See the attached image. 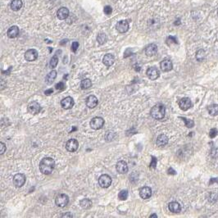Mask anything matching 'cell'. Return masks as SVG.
<instances>
[{
  "label": "cell",
  "mask_w": 218,
  "mask_h": 218,
  "mask_svg": "<svg viewBox=\"0 0 218 218\" xmlns=\"http://www.w3.org/2000/svg\"><path fill=\"white\" fill-rule=\"evenodd\" d=\"M55 167V161L52 158H45L39 163V171L42 174L49 175Z\"/></svg>",
  "instance_id": "obj_1"
},
{
  "label": "cell",
  "mask_w": 218,
  "mask_h": 218,
  "mask_svg": "<svg viewBox=\"0 0 218 218\" xmlns=\"http://www.w3.org/2000/svg\"><path fill=\"white\" fill-rule=\"evenodd\" d=\"M150 114L154 119L161 120L165 117L166 108L162 104H157L152 108L150 111Z\"/></svg>",
  "instance_id": "obj_2"
},
{
  "label": "cell",
  "mask_w": 218,
  "mask_h": 218,
  "mask_svg": "<svg viewBox=\"0 0 218 218\" xmlns=\"http://www.w3.org/2000/svg\"><path fill=\"white\" fill-rule=\"evenodd\" d=\"M104 125V120L100 117H94L90 121V127L94 130H99L101 129Z\"/></svg>",
  "instance_id": "obj_3"
},
{
  "label": "cell",
  "mask_w": 218,
  "mask_h": 218,
  "mask_svg": "<svg viewBox=\"0 0 218 218\" xmlns=\"http://www.w3.org/2000/svg\"><path fill=\"white\" fill-rule=\"evenodd\" d=\"M99 185L102 188H108L112 185V178L108 175H102L99 178Z\"/></svg>",
  "instance_id": "obj_4"
},
{
  "label": "cell",
  "mask_w": 218,
  "mask_h": 218,
  "mask_svg": "<svg viewBox=\"0 0 218 218\" xmlns=\"http://www.w3.org/2000/svg\"><path fill=\"white\" fill-rule=\"evenodd\" d=\"M56 205L60 207H63L67 206L69 202V198L67 194H59L56 198L55 200Z\"/></svg>",
  "instance_id": "obj_5"
},
{
  "label": "cell",
  "mask_w": 218,
  "mask_h": 218,
  "mask_svg": "<svg viewBox=\"0 0 218 218\" xmlns=\"http://www.w3.org/2000/svg\"><path fill=\"white\" fill-rule=\"evenodd\" d=\"M25 183V176L24 174H16L13 177V184L14 185L17 187V188H20L21 186L24 185V184Z\"/></svg>",
  "instance_id": "obj_6"
},
{
  "label": "cell",
  "mask_w": 218,
  "mask_h": 218,
  "mask_svg": "<svg viewBox=\"0 0 218 218\" xmlns=\"http://www.w3.org/2000/svg\"><path fill=\"white\" fill-rule=\"evenodd\" d=\"M117 31L121 34H124V33L127 32L129 30V22L126 20H122L117 22Z\"/></svg>",
  "instance_id": "obj_7"
},
{
  "label": "cell",
  "mask_w": 218,
  "mask_h": 218,
  "mask_svg": "<svg viewBox=\"0 0 218 218\" xmlns=\"http://www.w3.org/2000/svg\"><path fill=\"white\" fill-rule=\"evenodd\" d=\"M78 141H77L76 139H71V140H69L67 142V144H66V149H67V150L69 152H71V153L76 152V150L78 149Z\"/></svg>",
  "instance_id": "obj_8"
},
{
  "label": "cell",
  "mask_w": 218,
  "mask_h": 218,
  "mask_svg": "<svg viewBox=\"0 0 218 218\" xmlns=\"http://www.w3.org/2000/svg\"><path fill=\"white\" fill-rule=\"evenodd\" d=\"M40 110H41V107L39 105V103L36 101L31 102V103L29 104V106H28V112H29L30 114H38V113L40 112Z\"/></svg>",
  "instance_id": "obj_9"
},
{
  "label": "cell",
  "mask_w": 218,
  "mask_h": 218,
  "mask_svg": "<svg viewBox=\"0 0 218 218\" xmlns=\"http://www.w3.org/2000/svg\"><path fill=\"white\" fill-rule=\"evenodd\" d=\"M146 74H147L148 77L152 80H157V79L159 77V76H160V72H159V71L156 68V67H149V68L147 70V71H146Z\"/></svg>",
  "instance_id": "obj_10"
},
{
  "label": "cell",
  "mask_w": 218,
  "mask_h": 218,
  "mask_svg": "<svg viewBox=\"0 0 218 218\" xmlns=\"http://www.w3.org/2000/svg\"><path fill=\"white\" fill-rule=\"evenodd\" d=\"M180 108L183 111H187L192 107L191 100L189 98H183L179 101Z\"/></svg>",
  "instance_id": "obj_11"
},
{
  "label": "cell",
  "mask_w": 218,
  "mask_h": 218,
  "mask_svg": "<svg viewBox=\"0 0 218 218\" xmlns=\"http://www.w3.org/2000/svg\"><path fill=\"white\" fill-rule=\"evenodd\" d=\"M38 58V52L35 49H29L25 52V59L28 62H33Z\"/></svg>",
  "instance_id": "obj_12"
},
{
  "label": "cell",
  "mask_w": 218,
  "mask_h": 218,
  "mask_svg": "<svg viewBox=\"0 0 218 218\" xmlns=\"http://www.w3.org/2000/svg\"><path fill=\"white\" fill-rule=\"evenodd\" d=\"M160 67H161V70H162V71H164V72L170 71L172 69V67H173L172 62L170 59L162 60L160 63Z\"/></svg>",
  "instance_id": "obj_13"
},
{
  "label": "cell",
  "mask_w": 218,
  "mask_h": 218,
  "mask_svg": "<svg viewBox=\"0 0 218 218\" xmlns=\"http://www.w3.org/2000/svg\"><path fill=\"white\" fill-rule=\"evenodd\" d=\"M117 171L120 174H126L128 171V166L125 161H119L116 166Z\"/></svg>",
  "instance_id": "obj_14"
},
{
  "label": "cell",
  "mask_w": 218,
  "mask_h": 218,
  "mask_svg": "<svg viewBox=\"0 0 218 218\" xmlns=\"http://www.w3.org/2000/svg\"><path fill=\"white\" fill-rule=\"evenodd\" d=\"M61 106L64 109H71L74 106V100L71 97H67L61 101Z\"/></svg>",
  "instance_id": "obj_15"
},
{
  "label": "cell",
  "mask_w": 218,
  "mask_h": 218,
  "mask_svg": "<svg viewBox=\"0 0 218 218\" xmlns=\"http://www.w3.org/2000/svg\"><path fill=\"white\" fill-rule=\"evenodd\" d=\"M140 196L143 199H148L152 196V189L148 186H145L140 189Z\"/></svg>",
  "instance_id": "obj_16"
},
{
  "label": "cell",
  "mask_w": 218,
  "mask_h": 218,
  "mask_svg": "<svg viewBox=\"0 0 218 218\" xmlns=\"http://www.w3.org/2000/svg\"><path fill=\"white\" fill-rule=\"evenodd\" d=\"M98 103H99V100H98V99L94 95H90L87 99H85L86 106L90 108H95L98 105Z\"/></svg>",
  "instance_id": "obj_17"
},
{
  "label": "cell",
  "mask_w": 218,
  "mask_h": 218,
  "mask_svg": "<svg viewBox=\"0 0 218 218\" xmlns=\"http://www.w3.org/2000/svg\"><path fill=\"white\" fill-rule=\"evenodd\" d=\"M158 52V46L155 44H150L145 48V54L149 57L154 56Z\"/></svg>",
  "instance_id": "obj_18"
},
{
  "label": "cell",
  "mask_w": 218,
  "mask_h": 218,
  "mask_svg": "<svg viewBox=\"0 0 218 218\" xmlns=\"http://www.w3.org/2000/svg\"><path fill=\"white\" fill-rule=\"evenodd\" d=\"M69 10L67 9V7H61V8H59L58 9V11H57V18L59 19V20H65V19H67V17H68L69 16Z\"/></svg>",
  "instance_id": "obj_19"
},
{
  "label": "cell",
  "mask_w": 218,
  "mask_h": 218,
  "mask_svg": "<svg viewBox=\"0 0 218 218\" xmlns=\"http://www.w3.org/2000/svg\"><path fill=\"white\" fill-rule=\"evenodd\" d=\"M19 28L18 26H16V25H12V26H11V27L8 29V30H7V36L9 37L10 39H14V38H16V37L18 36L19 34Z\"/></svg>",
  "instance_id": "obj_20"
},
{
  "label": "cell",
  "mask_w": 218,
  "mask_h": 218,
  "mask_svg": "<svg viewBox=\"0 0 218 218\" xmlns=\"http://www.w3.org/2000/svg\"><path fill=\"white\" fill-rule=\"evenodd\" d=\"M56 77H57V71L55 70H52L45 77V82L47 85H50L53 83V81L55 80Z\"/></svg>",
  "instance_id": "obj_21"
},
{
  "label": "cell",
  "mask_w": 218,
  "mask_h": 218,
  "mask_svg": "<svg viewBox=\"0 0 218 218\" xmlns=\"http://www.w3.org/2000/svg\"><path fill=\"white\" fill-rule=\"evenodd\" d=\"M168 208L173 213H179L181 211V207H180L179 202H170L168 205Z\"/></svg>",
  "instance_id": "obj_22"
},
{
  "label": "cell",
  "mask_w": 218,
  "mask_h": 218,
  "mask_svg": "<svg viewBox=\"0 0 218 218\" xmlns=\"http://www.w3.org/2000/svg\"><path fill=\"white\" fill-rule=\"evenodd\" d=\"M114 57H113V54H111V53H108V54L104 55V57H103V64L105 65V66H107V67H111V66L114 63Z\"/></svg>",
  "instance_id": "obj_23"
},
{
  "label": "cell",
  "mask_w": 218,
  "mask_h": 218,
  "mask_svg": "<svg viewBox=\"0 0 218 218\" xmlns=\"http://www.w3.org/2000/svg\"><path fill=\"white\" fill-rule=\"evenodd\" d=\"M168 138L165 135H160L157 138L156 144L158 147H164L165 145H167Z\"/></svg>",
  "instance_id": "obj_24"
},
{
  "label": "cell",
  "mask_w": 218,
  "mask_h": 218,
  "mask_svg": "<svg viewBox=\"0 0 218 218\" xmlns=\"http://www.w3.org/2000/svg\"><path fill=\"white\" fill-rule=\"evenodd\" d=\"M11 9L12 11H18L22 7V1L21 0H12L10 4Z\"/></svg>",
  "instance_id": "obj_25"
},
{
  "label": "cell",
  "mask_w": 218,
  "mask_h": 218,
  "mask_svg": "<svg viewBox=\"0 0 218 218\" xmlns=\"http://www.w3.org/2000/svg\"><path fill=\"white\" fill-rule=\"evenodd\" d=\"M92 86V81L90 79H84L80 83V87L82 90H88Z\"/></svg>",
  "instance_id": "obj_26"
},
{
  "label": "cell",
  "mask_w": 218,
  "mask_h": 218,
  "mask_svg": "<svg viewBox=\"0 0 218 218\" xmlns=\"http://www.w3.org/2000/svg\"><path fill=\"white\" fill-rule=\"evenodd\" d=\"M80 206L83 209H90L92 207V202L89 198H84L80 201Z\"/></svg>",
  "instance_id": "obj_27"
},
{
  "label": "cell",
  "mask_w": 218,
  "mask_h": 218,
  "mask_svg": "<svg viewBox=\"0 0 218 218\" xmlns=\"http://www.w3.org/2000/svg\"><path fill=\"white\" fill-rule=\"evenodd\" d=\"M207 111L211 116H216L218 115V105L217 104H212V105L209 106L207 108Z\"/></svg>",
  "instance_id": "obj_28"
},
{
  "label": "cell",
  "mask_w": 218,
  "mask_h": 218,
  "mask_svg": "<svg viewBox=\"0 0 218 218\" xmlns=\"http://www.w3.org/2000/svg\"><path fill=\"white\" fill-rule=\"evenodd\" d=\"M205 58V51L203 49H199L196 53V59L198 62H202Z\"/></svg>",
  "instance_id": "obj_29"
},
{
  "label": "cell",
  "mask_w": 218,
  "mask_h": 218,
  "mask_svg": "<svg viewBox=\"0 0 218 218\" xmlns=\"http://www.w3.org/2000/svg\"><path fill=\"white\" fill-rule=\"evenodd\" d=\"M97 41L99 44H103L107 41V35L104 33H99L97 36Z\"/></svg>",
  "instance_id": "obj_30"
},
{
  "label": "cell",
  "mask_w": 218,
  "mask_h": 218,
  "mask_svg": "<svg viewBox=\"0 0 218 218\" xmlns=\"http://www.w3.org/2000/svg\"><path fill=\"white\" fill-rule=\"evenodd\" d=\"M180 118H181L182 120H184V122H185L186 127H188V128H192V127H194V122L193 120L187 119L185 117H180Z\"/></svg>",
  "instance_id": "obj_31"
},
{
  "label": "cell",
  "mask_w": 218,
  "mask_h": 218,
  "mask_svg": "<svg viewBox=\"0 0 218 218\" xmlns=\"http://www.w3.org/2000/svg\"><path fill=\"white\" fill-rule=\"evenodd\" d=\"M57 63H58V57H57V55H54L51 58L49 66H50L51 68H55L57 67Z\"/></svg>",
  "instance_id": "obj_32"
},
{
  "label": "cell",
  "mask_w": 218,
  "mask_h": 218,
  "mask_svg": "<svg viewBox=\"0 0 218 218\" xmlns=\"http://www.w3.org/2000/svg\"><path fill=\"white\" fill-rule=\"evenodd\" d=\"M118 198H119L120 200H122V201L126 200L128 198V191L126 190V189L120 191V193L118 194Z\"/></svg>",
  "instance_id": "obj_33"
},
{
  "label": "cell",
  "mask_w": 218,
  "mask_h": 218,
  "mask_svg": "<svg viewBox=\"0 0 218 218\" xmlns=\"http://www.w3.org/2000/svg\"><path fill=\"white\" fill-rule=\"evenodd\" d=\"M55 88L57 90H59V91H62V90H64L65 89H66V85H65L64 82L61 81V82L57 83V85H56Z\"/></svg>",
  "instance_id": "obj_34"
},
{
  "label": "cell",
  "mask_w": 218,
  "mask_h": 218,
  "mask_svg": "<svg viewBox=\"0 0 218 218\" xmlns=\"http://www.w3.org/2000/svg\"><path fill=\"white\" fill-rule=\"evenodd\" d=\"M217 135H218L217 129H216V128L211 129V131H210V133H209V136H210V138H211V139H213V138L216 137V136H217Z\"/></svg>",
  "instance_id": "obj_35"
},
{
  "label": "cell",
  "mask_w": 218,
  "mask_h": 218,
  "mask_svg": "<svg viewBox=\"0 0 218 218\" xmlns=\"http://www.w3.org/2000/svg\"><path fill=\"white\" fill-rule=\"evenodd\" d=\"M157 162H158V161H157V158H155V157H152V161L151 162H150V165H149V167L150 168H156L157 167Z\"/></svg>",
  "instance_id": "obj_36"
},
{
  "label": "cell",
  "mask_w": 218,
  "mask_h": 218,
  "mask_svg": "<svg viewBox=\"0 0 218 218\" xmlns=\"http://www.w3.org/2000/svg\"><path fill=\"white\" fill-rule=\"evenodd\" d=\"M211 157L213 158H218V149L215 148L212 149L211 151Z\"/></svg>",
  "instance_id": "obj_37"
},
{
  "label": "cell",
  "mask_w": 218,
  "mask_h": 218,
  "mask_svg": "<svg viewBox=\"0 0 218 218\" xmlns=\"http://www.w3.org/2000/svg\"><path fill=\"white\" fill-rule=\"evenodd\" d=\"M103 11H104V13H105L106 15H110V14L112 13V11H113V9H112V7H111L110 6H106V7H104V8H103Z\"/></svg>",
  "instance_id": "obj_38"
},
{
  "label": "cell",
  "mask_w": 218,
  "mask_h": 218,
  "mask_svg": "<svg viewBox=\"0 0 218 218\" xmlns=\"http://www.w3.org/2000/svg\"><path fill=\"white\" fill-rule=\"evenodd\" d=\"M5 151H6V145L2 142H0V154L2 155Z\"/></svg>",
  "instance_id": "obj_39"
},
{
  "label": "cell",
  "mask_w": 218,
  "mask_h": 218,
  "mask_svg": "<svg viewBox=\"0 0 218 218\" xmlns=\"http://www.w3.org/2000/svg\"><path fill=\"white\" fill-rule=\"evenodd\" d=\"M79 48V43L78 42H73L72 43V44H71V50L73 51L74 53L75 52H76V50H77V48Z\"/></svg>",
  "instance_id": "obj_40"
},
{
  "label": "cell",
  "mask_w": 218,
  "mask_h": 218,
  "mask_svg": "<svg viewBox=\"0 0 218 218\" xmlns=\"http://www.w3.org/2000/svg\"><path fill=\"white\" fill-rule=\"evenodd\" d=\"M169 41H170L171 43H175V44H177L176 39V38H175V37H173V36L168 37L167 39V42H169Z\"/></svg>",
  "instance_id": "obj_41"
},
{
  "label": "cell",
  "mask_w": 218,
  "mask_h": 218,
  "mask_svg": "<svg viewBox=\"0 0 218 218\" xmlns=\"http://www.w3.org/2000/svg\"><path fill=\"white\" fill-rule=\"evenodd\" d=\"M167 172H168V174H170V175H176V171L173 169V168H171V167H170L169 169H168V171H167Z\"/></svg>",
  "instance_id": "obj_42"
},
{
  "label": "cell",
  "mask_w": 218,
  "mask_h": 218,
  "mask_svg": "<svg viewBox=\"0 0 218 218\" xmlns=\"http://www.w3.org/2000/svg\"><path fill=\"white\" fill-rule=\"evenodd\" d=\"M53 92V89H49V90H45V92H44V94H46V95H50Z\"/></svg>",
  "instance_id": "obj_43"
},
{
  "label": "cell",
  "mask_w": 218,
  "mask_h": 218,
  "mask_svg": "<svg viewBox=\"0 0 218 218\" xmlns=\"http://www.w3.org/2000/svg\"><path fill=\"white\" fill-rule=\"evenodd\" d=\"M62 217H72V215H71L70 212H67V213L64 214V215H62Z\"/></svg>",
  "instance_id": "obj_44"
},
{
  "label": "cell",
  "mask_w": 218,
  "mask_h": 218,
  "mask_svg": "<svg viewBox=\"0 0 218 218\" xmlns=\"http://www.w3.org/2000/svg\"><path fill=\"white\" fill-rule=\"evenodd\" d=\"M150 217H158V216H157V215H156V214H153V215H151V216H150Z\"/></svg>",
  "instance_id": "obj_45"
},
{
  "label": "cell",
  "mask_w": 218,
  "mask_h": 218,
  "mask_svg": "<svg viewBox=\"0 0 218 218\" xmlns=\"http://www.w3.org/2000/svg\"><path fill=\"white\" fill-rule=\"evenodd\" d=\"M175 24H176V25H177V24H178V25H179V24H180V21H176V22H175Z\"/></svg>",
  "instance_id": "obj_46"
},
{
  "label": "cell",
  "mask_w": 218,
  "mask_h": 218,
  "mask_svg": "<svg viewBox=\"0 0 218 218\" xmlns=\"http://www.w3.org/2000/svg\"><path fill=\"white\" fill-rule=\"evenodd\" d=\"M217 15H218V10H217Z\"/></svg>",
  "instance_id": "obj_47"
}]
</instances>
